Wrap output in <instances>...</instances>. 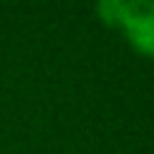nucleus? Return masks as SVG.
<instances>
[{"mask_svg": "<svg viewBox=\"0 0 154 154\" xmlns=\"http://www.w3.org/2000/svg\"><path fill=\"white\" fill-rule=\"evenodd\" d=\"M96 10L106 24L120 26L140 53L154 58V0H106Z\"/></svg>", "mask_w": 154, "mask_h": 154, "instance_id": "obj_1", "label": "nucleus"}]
</instances>
